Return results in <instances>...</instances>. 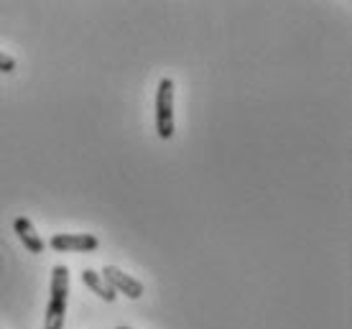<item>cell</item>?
<instances>
[{
	"mask_svg": "<svg viewBox=\"0 0 352 329\" xmlns=\"http://www.w3.org/2000/svg\"><path fill=\"white\" fill-rule=\"evenodd\" d=\"M67 302H69V268L59 263L52 271V299L44 317V329H64Z\"/></svg>",
	"mask_w": 352,
	"mask_h": 329,
	"instance_id": "cell-1",
	"label": "cell"
},
{
	"mask_svg": "<svg viewBox=\"0 0 352 329\" xmlns=\"http://www.w3.org/2000/svg\"><path fill=\"white\" fill-rule=\"evenodd\" d=\"M174 80L164 77L159 82V92H156V133L161 141L174 138Z\"/></svg>",
	"mask_w": 352,
	"mask_h": 329,
	"instance_id": "cell-2",
	"label": "cell"
},
{
	"mask_svg": "<svg viewBox=\"0 0 352 329\" xmlns=\"http://www.w3.org/2000/svg\"><path fill=\"white\" fill-rule=\"evenodd\" d=\"M52 250L56 253H95L100 240L89 232H56L49 240Z\"/></svg>",
	"mask_w": 352,
	"mask_h": 329,
	"instance_id": "cell-3",
	"label": "cell"
},
{
	"mask_svg": "<svg viewBox=\"0 0 352 329\" xmlns=\"http://www.w3.org/2000/svg\"><path fill=\"white\" fill-rule=\"evenodd\" d=\"M100 276L105 278L107 286L113 288L115 294H125L128 299H141V296H143V284H141V281H138V278H133V276H128V273H123L118 266H105Z\"/></svg>",
	"mask_w": 352,
	"mask_h": 329,
	"instance_id": "cell-4",
	"label": "cell"
},
{
	"mask_svg": "<svg viewBox=\"0 0 352 329\" xmlns=\"http://www.w3.org/2000/svg\"><path fill=\"white\" fill-rule=\"evenodd\" d=\"M13 227H16V235L21 238V242H23V248L28 253H44V240H41V235L36 232V227L31 225L28 217H16Z\"/></svg>",
	"mask_w": 352,
	"mask_h": 329,
	"instance_id": "cell-5",
	"label": "cell"
},
{
	"mask_svg": "<svg viewBox=\"0 0 352 329\" xmlns=\"http://www.w3.org/2000/svg\"><path fill=\"white\" fill-rule=\"evenodd\" d=\"M82 284L87 286V288H92V294H97L100 299H105L107 304H113L115 299H118V294L107 286L105 278L100 276L97 271H92V268H85V271H82Z\"/></svg>",
	"mask_w": 352,
	"mask_h": 329,
	"instance_id": "cell-6",
	"label": "cell"
},
{
	"mask_svg": "<svg viewBox=\"0 0 352 329\" xmlns=\"http://www.w3.org/2000/svg\"><path fill=\"white\" fill-rule=\"evenodd\" d=\"M0 71H3V74L16 71V59H13L10 54H6V52H0Z\"/></svg>",
	"mask_w": 352,
	"mask_h": 329,
	"instance_id": "cell-7",
	"label": "cell"
},
{
	"mask_svg": "<svg viewBox=\"0 0 352 329\" xmlns=\"http://www.w3.org/2000/svg\"><path fill=\"white\" fill-rule=\"evenodd\" d=\"M118 329H131V327H118Z\"/></svg>",
	"mask_w": 352,
	"mask_h": 329,
	"instance_id": "cell-8",
	"label": "cell"
}]
</instances>
